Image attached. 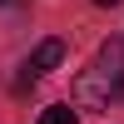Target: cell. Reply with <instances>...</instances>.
<instances>
[{"mask_svg": "<svg viewBox=\"0 0 124 124\" xmlns=\"http://www.w3.org/2000/svg\"><path fill=\"white\" fill-rule=\"evenodd\" d=\"M75 94L94 109H114L124 104V40H104L89 60V70L79 75Z\"/></svg>", "mask_w": 124, "mask_h": 124, "instance_id": "obj_1", "label": "cell"}, {"mask_svg": "<svg viewBox=\"0 0 124 124\" xmlns=\"http://www.w3.org/2000/svg\"><path fill=\"white\" fill-rule=\"evenodd\" d=\"M60 60H65V45H60V40H40L35 55H30V70H35V75H45V70H55Z\"/></svg>", "mask_w": 124, "mask_h": 124, "instance_id": "obj_2", "label": "cell"}, {"mask_svg": "<svg viewBox=\"0 0 124 124\" xmlns=\"http://www.w3.org/2000/svg\"><path fill=\"white\" fill-rule=\"evenodd\" d=\"M40 124H79V114L70 104H50V109H40Z\"/></svg>", "mask_w": 124, "mask_h": 124, "instance_id": "obj_3", "label": "cell"}, {"mask_svg": "<svg viewBox=\"0 0 124 124\" xmlns=\"http://www.w3.org/2000/svg\"><path fill=\"white\" fill-rule=\"evenodd\" d=\"M94 5H119V0H94Z\"/></svg>", "mask_w": 124, "mask_h": 124, "instance_id": "obj_4", "label": "cell"}, {"mask_svg": "<svg viewBox=\"0 0 124 124\" xmlns=\"http://www.w3.org/2000/svg\"><path fill=\"white\" fill-rule=\"evenodd\" d=\"M0 5H5V0H0Z\"/></svg>", "mask_w": 124, "mask_h": 124, "instance_id": "obj_5", "label": "cell"}]
</instances>
